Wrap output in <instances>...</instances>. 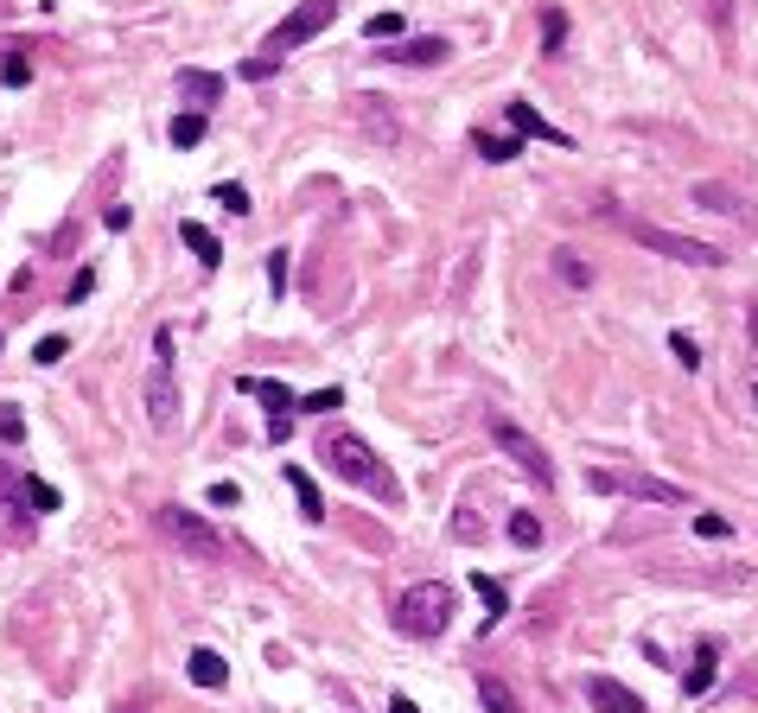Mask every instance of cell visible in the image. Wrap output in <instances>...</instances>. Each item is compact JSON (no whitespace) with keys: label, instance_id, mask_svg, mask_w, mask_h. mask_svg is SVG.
<instances>
[{"label":"cell","instance_id":"obj_1","mask_svg":"<svg viewBox=\"0 0 758 713\" xmlns=\"http://www.w3.org/2000/svg\"><path fill=\"white\" fill-rule=\"evenodd\" d=\"M319 459H325V465H332V472H338V478H351V484H364V491H370L376 503H389V510H395V503H402V478H395V472H389V465H383V459H376V452H370V440H357V433H351V427H338V433H325V440H319Z\"/></svg>","mask_w":758,"mask_h":713},{"label":"cell","instance_id":"obj_2","mask_svg":"<svg viewBox=\"0 0 758 713\" xmlns=\"http://www.w3.org/2000/svg\"><path fill=\"white\" fill-rule=\"evenodd\" d=\"M395 631L402 637H446V624H453V586L446 580H415L402 599H395Z\"/></svg>","mask_w":758,"mask_h":713},{"label":"cell","instance_id":"obj_3","mask_svg":"<svg viewBox=\"0 0 758 713\" xmlns=\"http://www.w3.org/2000/svg\"><path fill=\"white\" fill-rule=\"evenodd\" d=\"M485 433H491V446L504 452V459H510L523 478H536L542 491H555V459H548V446L536 440V433H523L504 408H491V414H485Z\"/></svg>","mask_w":758,"mask_h":713},{"label":"cell","instance_id":"obj_4","mask_svg":"<svg viewBox=\"0 0 758 713\" xmlns=\"http://www.w3.org/2000/svg\"><path fill=\"white\" fill-rule=\"evenodd\" d=\"M612 217H618V230H625L631 242H644V249H657V255H669V262H682V268H727V255H720L714 242L676 236V230H663V223H644V217H625V211H612Z\"/></svg>","mask_w":758,"mask_h":713},{"label":"cell","instance_id":"obj_5","mask_svg":"<svg viewBox=\"0 0 758 713\" xmlns=\"http://www.w3.org/2000/svg\"><path fill=\"white\" fill-rule=\"evenodd\" d=\"M153 523H160V535H166L172 548L192 554V561H230V542H223V535L204 523L198 510H185V503H160V510H153Z\"/></svg>","mask_w":758,"mask_h":713},{"label":"cell","instance_id":"obj_6","mask_svg":"<svg viewBox=\"0 0 758 713\" xmlns=\"http://www.w3.org/2000/svg\"><path fill=\"white\" fill-rule=\"evenodd\" d=\"M587 491L631 497V503H663V510H682V503H688L682 484H669L657 472H625V465H599V472H587Z\"/></svg>","mask_w":758,"mask_h":713},{"label":"cell","instance_id":"obj_7","mask_svg":"<svg viewBox=\"0 0 758 713\" xmlns=\"http://www.w3.org/2000/svg\"><path fill=\"white\" fill-rule=\"evenodd\" d=\"M332 20H338V0H300V7H294L281 26L268 32L262 58H268V64H287V51H300L306 39H319V32L332 26Z\"/></svg>","mask_w":758,"mask_h":713},{"label":"cell","instance_id":"obj_8","mask_svg":"<svg viewBox=\"0 0 758 713\" xmlns=\"http://www.w3.org/2000/svg\"><path fill=\"white\" fill-rule=\"evenodd\" d=\"M172 325L153 332V370H147V421L153 427H172L179 421V382H172Z\"/></svg>","mask_w":758,"mask_h":713},{"label":"cell","instance_id":"obj_9","mask_svg":"<svg viewBox=\"0 0 758 713\" xmlns=\"http://www.w3.org/2000/svg\"><path fill=\"white\" fill-rule=\"evenodd\" d=\"M236 395H255V402L274 408V414H268V440L281 446V440H287V408H300L294 389H287V382H268V376H236Z\"/></svg>","mask_w":758,"mask_h":713},{"label":"cell","instance_id":"obj_10","mask_svg":"<svg viewBox=\"0 0 758 713\" xmlns=\"http://www.w3.org/2000/svg\"><path fill=\"white\" fill-rule=\"evenodd\" d=\"M376 58H383V64H446V58H453V45L434 32V39H395L389 51H376Z\"/></svg>","mask_w":758,"mask_h":713},{"label":"cell","instance_id":"obj_11","mask_svg":"<svg viewBox=\"0 0 758 713\" xmlns=\"http://www.w3.org/2000/svg\"><path fill=\"white\" fill-rule=\"evenodd\" d=\"M587 701H593L599 713H650L625 682H612V675H587Z\"/></svg>","mask_w":758,"mask_h":713},{"label":"cell","instance_id":"obj_12","mask_svg":"<svg viewBox=\"0 0 758 713\" xmlns=\"http://www.w3.org/2000/svg\"><path fill=\"white\" fill-rule=\"evenodd\" d=\"M688 198H695V204H708V211H720V217H739V223L752 217V204L739 198L733 185H720V179H695V191H688Z\"/></svg>","mask_w":758,"mask_h":713},{"label":"cell","instance_id":"obj_13","mask_svg":"<svg viewBox=\"0 0 758 713\" xmlns=\"http://www.w3.org/2000/svg\"><path fill=\"white\" fill-rule=\"evenodd\" d=\"M179 96L204 115L211 102H223V77H217V71H179Z\"/></svg>","mask_w":758,"mask_h":713},{"label":"cell","instance_id":"obj_14","mask_svg":"<svg viewBox=\"0 0 758 713\" xmlns=\"http://www.w3.org/2000/svg\"><path fill=\"white\" fill-rule=\"evenodd\" d=\"M510 128H516V141L529 134V141H555V147H567V134L555 128V121H542L536 109H529V102H510Z\"/></svg>","mask_w":758,"mask_h":713},{"label":"cell","instance_id":"obj_15","mask_svg":"<svg viewBox=\"0 0 758 713\" xmlns=\"http://www.w3.org/2000/svg\"><path fill=\"white\" fill-rule=\"evenodd\" d=\"M548 268H555V281H561V287H574V293H587V287H593V268L580 262L574 249H555V255H548Z\"/></svg>","mask_w":758,"mask_h":713},{"label":"cell","instance_id":"obj_16","mask_svg":"<svg viewBox=\"0 0 758 713\" xmlns=\"http://www.w3.org/2000/svg\"><path fill=\"white\" fill-rule=\"evenodd\" d=\"M714 663H720L714 643H701V650L688 656V669H682V688H688V694H708V688H714Z\"/></svg>","mask_w":758,"mask_h":713},{"label":"cell","instance_id":"obj_17","mask_svg":"<svg viewBox=\"0 0 758 713\" xmlns=\"http://www.w3.org/2000/svg\"><path fill=\"white\" fill-rule=\"evenodd\" d=\"M287 484H294V497H300V516L306 523H325V497H319V484L300 472V465H287Z\"/></svg>","mask_w":758,"mask_h":713},{"label":"cell","instance_id":"obj_18","mask_svg":"<svg viewBox=\"0 0 758 713\" xmlns=\"http://www.w3.org/2000/svg\"><path fill=\"white\" fill-rule=\"evenodd\" d=\"M185 669H192L198 688H223V682H230V663H223L217 650H192V663H185Z\"/></svg>","mask_w":758,"mask_h":713},{"label":"cell","instance_id":"obj_19","mask_svg":"<svg viewBox=\"0 0 758 713\" xmlns=\"http://www.w3.org/2000/svg\"><path fill=\"white\" fill-rule=\"evenodd\" d=\"M179 236H185V249H192L204 268H217V262H223V242L204 230V223H179Z\"/></svg>","mask_w":758,"mask_h":713},{"label":"cell","instance_id":"obj_20","mask_svg":"<svg viewBox=\"0 0 758 713\" xmlns=\"http://www.w3.org/2000/svg\"><path fill=\"white\" fill-rule=\"evenodd\" d=\"M472 593L485 599V631H491V624H497V618L510 612V593H504V586L491 580V573H472Z\"/></svg>","mask_w":758,"mask_h":713},{"label":"cell","instance_id":"obj_21","mask_svg":"<svg viewBox=\"0 0 758 713\" xmlns=\"http://www.w3.org/2000/svg\"><path fill=\"white\" fill-rule=\"evenodd\" d=\"M478 701H485V713H523V701H516L510 682H497V675H478Z\"/></svg>","mask_w":758,"mask_h":713},{"label":"cell","instance_id":"obj_22","mask_svg":"<svg viewBox=\"0 0 758 713\" xmlns=\"http://www.w3.org/2000/svg\"><path fill=\"white\" fill-rule=\"evenodd\" d=\"M472 147L485 153L491 166H504V160H516V153H523V141H516V134H472Z\"/></svg>","mask_w":758,"mask_h":713},{"label":"cell","instance_id":"obj_23","mask_svg":"<svg viewBox=\"0 0 758 713\" xmlns=\"http://www.w3.org/2000/svg\"><path fill=\"white\" fill-rule=\"evenodd\" d=\"M166 134H172V147H179V153H185V147H198V141H204V115H198V109H192V115H172V128H166Z\"/></svg>","mask_w":758,"mask_h":713},{"label":"cell","instance_id":"obj_24","mask_svg":"<svg viewBox=\"0 0 758 713\" xmlns=\"http://www.w3.org/2000/svg\"><path fill=\"white\" fill-rule=\"evenodd\" d=\"M510 542H516V548H542V523H536V510H516V516H510Z\"/></svg>","mask_w":758,"mask_h":713},{"label":"cell","instance_id":"obj_25","mask_svg":"<svg viewBox=\"0 0 758 713\" xmlns=\"http://www.w3.org/2000/svg\"><path fill=\"white\" fill-rule=\"evenodd\" d=\"M26 77H32V64H26V51L13 45V51H7V64H0V83H7V90H26Z\"/></svg>","mask_w":758,"mask_h":713},{"label":"cell","instance_id":"obj_26","mask_svg":"<svg viewBox=\"0 0 758 713\" xmlns=\"http://www.w3.org/2000/svg\"><path fill=\"white\" fill-rule=\"evenodd\" d=\"M26 440V414L13 402H0V446H20Z\"/></svg>","mask_w":758,"mask_h":713},{"label":"cell","instance_id":"obj_27","mask_svg":"<svg viewBox=\"0 0 758 713\" xmlns=\"http://www.w3.org/2000/svg\"><path fill=\"white\" fill-rule=\"evenodd\" d=\"M64 351H71V344H64L58 332H51V338H39V344H32V363H39V370H58V363H64Z\"/></svg>","mask_w":758,"mask_h":713},{"label":"cell","instance_id":"obj_28","mask_svg":"<svg viewBox=\"0 0 758 713\" xmlns=\"http://www.w3.org/2000/svg\"><path fill=\"white\" fill-rule=\"evenodd\" d=\"M364 32H370L376 45H383V39L395 45V39H402V20H395V13H370V20H364Z\"/></svg>","mask_w":758,"mask_h":713},{"label":"cell","instance_id":"obj_29","mask_svg":"<svg viewBox=\"0 0 758 713\" xmlns=\"http://www.w3.org/2000/svg\"><path fill=\"white\" fill-rule=\"evenodd\" d=\"M669 351H676V363H682V370H701V344L688 338V332H669Z\"/></svg>","mask_w":758,"mask_h":713},{"label":"cell","instance_id":"obj_30","mask_svg":"<svg viewBox=\"0 0 758 713\" xmlns=\"http://www.w3.org/2000/svg\"><path fill=\"white\" fill-rule=\"evenodd\" d=\"M217 204H223L230 217H249V191H243V185H217Z\"/></svg>","mask_w":758,"mask_h":713},{"label":"cell","instance_id":"obj_31","mask_svg":"<svg viewBox=\"0 0 758 713\" xmlns=\"http://www.w3.org/2000/svg\"><path fill=\"white\" fill-rule=\"evenodd\" d=\"M274 71H281V64H268L262 51H255V58H249V64H243V71H236V77H243V83H268Z\"/></svg>","mask_w":758,"mask_h":713},{"label":"cell","instance_id":"obj_32","mask_svg":"<svg viewBox=\"0 0 758 713\" xmlns=\"http://www.w3.org/2000/svg\"><path fill=\"white\" fill-rule=\"evenodd\" d=\"M300 408H306V414H332V408H344V395H338V389H319V395H306Z\"/></svg>","mask_w":758,"mask_h":713},{"label":"cell","instance_id":"obj_33","mask_svg":"<svg viewBox=\"0 0 758 713\" xmlns=\"http://www.w3.org/2000/svg\"><path fill=\"white\" fill-rule=\"evenodd\" d=\"M695 535H708V542H727V516H695Z\"/></svg>","mask_w":758,"mask_h":713},{"label":"cell","instance_id":"obj_34","mask_svg":"<svg viewBox=\"0 0 758 713\" xmlns=\"http://www.w3.org/2000/svg\"><path fill=\"white\" fill-rule=\"evenodd\" d=\"M561 32H567V20H561V13H548V26H542V51H548V58L561 51Z\"/></svg>","mask_w":758,"mask_h":713},{"label":"cell","instance_id":"obj_35","mask_svg":"<svg viewBox=\"0 0 758 713\" xmlns=\"http://www.w3.org/2000/svg\"><path fill=\"white\" fill-rule=\"evenodd\" d=\"M268 287H274V293H287V249H274V255H268Z\"/></svg>","mask_w":758,"mask_h":713},{"label":"cell","instance_id":"obj_36","mask_svg":"<svg viewBox=\"0 0 758 713\" xmlns=\"http://www.w3.org/2000/svg\"><path fill=\"white\" fill-rule=\"evenodd\" d=\"M90 287H96V274H90V268H83V274H77V281H71V293H64V300H71V306H83V300H90Z\"/></svg>","mask_w":758,"mask_h":713},{"label":"cell","instance_id":"obj_37","mask_svg":"<svg viewBox=\"0 0 758 713\" xmlns=\"http://www.w3.org/2000/svg\"><path fill=\"white\" fill-rule=\"evenodd\" d=\"M211 503H217V510H236V503H243V491H236V484H211Z\"/></svg>","mask_w":758,"mask_h":713},{"label":"cell","instance_id":"obj_38","mask_svg":"<svg viewBox=\"0 0 758 713\" xmlns=\"http://www.w3.org/2000/svg\"><path fill=\"white\" fill-rule=\"evenodd\" d=\"M746 402H752V414H758V370H746Z\"/></svg>","mask_w":758,"mask_h":713},{"label":"cell","instance_id":"obj_39","mask_svg":"<svg viewBox=\"0 0 758 713\" xmlns=\"http://www.w3.org/2000/svg\"><path fill=\"white\" fill-rule=\"evenodd\" d=\"M389 713H415V701H408V694H395V701H389Z\"/></svg>","mask_w":758,"mask_h":713},{"label":"cell","instance_id":"obj_40","mask_svg":"<svg viewBox=\"0 0 758 713\" xmlns=\"http://www.w3.org/2000/svg\"><path fill=\"white\" fill-rule=\"evenodd\" d=\"M115 713H134V707H115Z\"/></svg>","mask_w":758,"mask_h":713}]
</instances>
